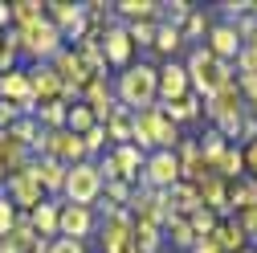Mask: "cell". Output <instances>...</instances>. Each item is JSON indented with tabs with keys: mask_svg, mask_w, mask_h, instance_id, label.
Returning <instances> with one entry per match:
<instances>
[{
	"mask_svg": "<svg viewBox=\"0 0 257 253\" xmlns=\"http://www.w3.org/2000/svg\"><path fill=\"white\" fill-rule=\"evenodd\" d=\"M151 45H155L159 53H168V57H172V53L184 45V37H180V29H172V25H159V29H155V41H151Z\"/></svg>",
	"mask_w": 257,
	"mask_h": 253,
	"instance_id": "obj_34",
	"label": "cell"
},
{
	"mask_svg": "<svg viewBox=\"0 0 257 253\" xmlns=\"http://www.w3.org/2000/svg\"><path fill=\"white\" fill-rule=\"evenodd\" d=\"M17 53H21V49H17L13 33H9V37H0V74H9V70H13V61H17Z\"/></svg>",
	"mask_w": 257,
	"mask_h": 253,
	"instance_id": "obj_40",
	"label": "cell"
},
{
	"mask_svg": "<svg viewBox=\"0 0 257 253\" xmlns=\"http://www.w3.org/2000/svg\"><path fill=\"white\" fill-rule=\"evenodd\" d=\"M164 229H168L172 245H180V249H192V245H196V237H192V225H188V216H168V220H164Z\"/></svg>",
	"mask_w": 257,
	"mask_h": 253,
	"instance_id": "obj_31",
	"label": "cell"
},
{
	"mask_svg": "<svg viewBox=\"0 0 257 253\" xmlns=\"http://www.w3.org/2000/svg\"><path fill=\"white\" fill-rule=\"evenodd\" d=\"M13 225H17V208L9 204V196H0V237H5Z\"/></svg>",
	"mask_w": 257,
	"mask_h": 253,
	"instance_id": "obj_43",
	"label": "cell"
},
{
	"mask_svg": "<svg viewBox=\"0 0 257 253\" xmlns=\"http://www.w3.org/2000/svg\"><path fill=\"white\" fill-rule=\"evenodd\" d=\"M155 98H159V70L155 66L139 61V66H126L118 74V106L147 110V106H155Z\"/></svg>",
	"mask_w": 257,
	"mask_h": 253,
	"instance_id": "obj_1",
	"label": "cell"
},
{
	"mask_svg": "<svg viewBox=\"0 0 257 253\" xmlns=\"http://www.w3.org/2000/svg\"><path fill=\"white\" fill-rule=\"evenodd\" d=\"M172 122H188V118H200V94H184L180 102H168V106H159Z\"/></svg>",
	"mask_w": 257,
	"mask_h": 253,
	"instance_id": "obj_28",
	"label": "cell"
},
{
	"mask_svg": "<svg viewBox=\"0 0 257 253\" xmlns=\"http://www.w3.org/2000/svg\"><path fill=\"white\" fill-rule=\"evenodd\" d=\"M159 13H164V25H172V29H180V25L188 21V13H192V5H188V0H172V5H159Z\"/></svg>",
	"mask_w": 257,
	"mask_h": 253,
	"instance_id": "obj_36",
	"label": "cell"
},
{
	"mask_svg": "<svg viewBox=\"0 0 257 253\" xmlns=\"http://www.w3.org/2000/svg\"><path fill=\"white\" fill-rule=\"evenodd\" d=\"M245 253H253V249H245Z\"/></svg>",
	"mask_w": 257,
	"mask_h": 253,
	"instance_id": "obj_49",
	"label": "cell"
},
{
	"mask_svg": "<svg viewBox=\"0 0 257 253\" xmlns=\"http://www.w3.org/2000/svg\"><path fill=\"white\" fill-rule=\"evenodd\" d=\"M57 212H61V204H53V200H41L33 212H29L25 220L33 225V233L45 241V237H57Z\"/></svg>",
	"mask_w": 257,
	"mask_h": 253,
	"instance_id": "obj_20",
	"label": "cell"
},
{
	"mask_svg": "<svg viewBox=\"0 0 257 253\" xmlns=\"http://www.w3.org/2000/svg\"><path fill=\"white\" fill-rule=\"evenodd\" d=\"M184 94H192L188 70L180 66V61H168V66L159 70V98H164V106H168V102H180Z\"/></svg>",
	"mask_w": 257,
	"mask_h": 253,
	"instance_id": "obj_16",
	"label": "cell"
},
{
	"mask_svg": "<svg viewBox=\"0 0 257 253\" xmlns=\"http://www.w3.org/2000/svg\"><path fill=\"white\" fill-rule=\"evenodd\" d=\"M106 160H110V168H114V180H139L143 176V164H147V155L135 147V143H118L110 155H106Z\"/></svg>",
	"mask_w": 257,
	"mask_h": 253,
	"instance_id": "obj_11",
	"label": "cell"
},
{
	"mask_svg": "<svg viewBox=\"0 0 257 253\" xmlns=\"http://www.w3.org/2000/svg\"><path fill=\"white\" fill-rule=\"evenodd\" d=\"M192 253H224V249H220V245L208 237V241H196V245H192Z\"/></svg>",
	"mask_w": 257,
	"mask_h": 253,
	"instance_id": "obj_47",
	"label": "cell"
},
{
	"mask_svg": "<svg viewBox=\"0 0 257 253\" xmlns=\"http://www.w3.org/2000/svg\"><path fill=\"white\" fill-rule=\"evenodd\" d=\"M184 70H188V86H196V94H204V98L216 94L224 82H233V66H229V61H216L204 45L192 49V57H188Z\"/></svg>",
	"mask_w": 257,
	"mask_h": 253,
	"instance_id": "obj_2",
	"label": "cell"
},
{
	"mask_svg": "<svg viewBox=\"0 0 257 253\" xmlns=\"http://www.w3.org/2000/svg\"><path fill=\"white\" fill-rule=\"evenodd\" d=\"M82 143H86V155H90V151H102V147H106V126H98V122H94L90 131L82 135Z\"/></svg>",
	"mask_w": 257,
	"mask_h": 253,
	"instance_id": "obj_41",
	"label": "cell"
},
{
	"mask_svg": "<svg viewBox=\"0 0 257 253\" xmlns=\"http://www.w3.org/2000/svg\"><path fill=\"white\" fill-rule=\"evenodd\" d=\"M45 253H86V245L82 241H70V237H57V241L45 245Z\"/></svg>",
	"mask_w": 257,
	"mask_h": 253,
	"instance_id": "obj_42",
	"label": "cell"
},
{
	"mask_svg": "<svg viewBox=\"0 0 257 253\" xmlns=\"http://www.w3.org/2000/svg\"><path fill=\"white\" fill-rule=\"evenodd\" d=\"M188 225H192V237L196 241H208L212 233H216V212H208V208H196L188 216Z\"/></svg>",
	"mask_w": 257,
	"mask_h": 253,
	"instance_id": "obj_33",
	"label": "cell"
},
{
	"mask_svg": "<svg viewBox=\"0 0 257 253\" xmlns=\"http://www.w3.org/2000/svg\"><path fill=\"white\" fill-rule=\"evenodd\" d=\"M159 126H164V110H159V106H147V110L131 114V139H135L139 151L159 143Z\"/></svg>",
	"mask_w": 257,
	"mask_h": 253,
	"instance_id": "obj_12",
	"label": "cell"
},
{
	"mask_svg": "<svg viewBox=\"0 0 257 253\" xmlns=\"http://www.w3.org/2000/svg\"><path fill=\"white\" fill-rule=\"evenodd\" d=\"M131 114H135V110L118 106V110L110 114V122H102V126H106V139H114V143H131Z\"/></svg>",
	"mask_w": 257,
	"mask_h": 253,
	"instance_id": "obj_30",
	"label": "cell"
},
{
	"mask_svg": "<svg viewBox=\"0 0 257 253\" xmlns=\"http://www.w3.org/2000/svg\"><path fill=\"white\" fill-rule=\"evenodd\" d=\"M9 17H13L17 29L37 25V21H45V5H41V0H13V5H9Z\"/></svg>",
	"mask_w": 257,
	"mask_h": 253,
	"instance_id": "obj_26",
	"label": "cell"
},
{
	"mask_svg": "<svg viewBox=\"0 0 257 253\" xmlns=\"http://www.w3.org/2000/svg\"><path fill=\"white\" fill-rule=\"evenodd\" d=\"M25 164H29V151H25L9 131H0V172H5V176H17Z\"/></svg>",
	"mask_w": 257,
	"mask_h": 253,
	"instance_id": "obj_21",
	"label": "cell"
},
{
	"mask_svg": "<svg viewBox=\"0 0 257 253\" xmlns=\"http://www.w3.org/2000/svg\"><path fill=\"white\" fill-rule=\"evenodd\" d=\"M208 172H212V176H220L224 184H229V180H241V176H245V155H241L237 147H224L216 160H212V168H208Z\"/></svg>",
	"mask_w": 257,
	"mask_h": 253,
	"instance_id": "obj_23",
	"label": "cell"
},
{
	"mask_svg": "<svg viewBox=\"0 0 257 253\" xmlns=\"http://www.w3.org/2000/svg\"><path fill=\"white\" fill-rule=\"evenodd\" d=\"M196 147H200V155H204V164L212 168V160H216V155L229 147V143H224V135H220V131H208V135H204V143H196Z\"/></svg>",
	"mask_w": 257,
	"mask_h": 253,
	"instance_id": "obj_38",
	"label": "cell"
},
{
	"mask_svg": "<svg viewBox=\"0 0 257 253\" xmlns=\"http://www.w3.org/2000/svg\"><path fill=\"white\" fill-rule=\"evenodd\" d=\"M90 229H94V216H90V208H82V204H61V212H57V237L82 241Z\"/></svg>",
	"mask_w": 257,
	"mask_h": 253,
	"instance_id": "obj_13",
	"label": "cell"
},
{
	"mask_svg": "<svg viewBox=\"0 0 257 253\" xmlns=\"http://www.w3.org/2000/svg\"><path fill=\"white\" fill-rule=\"evenodd\" d=\"M102 253H139L135 249V220L126 208H106L102 220Z\"/></svg>",
	"mask_w": 257,
	"mask_h": 253,
	"instance_id": "obj_6",
	"label": "cell"
},
{
	"mask_svg": "<svg viewBox=\"0 0 257 253\" xmlns=\"http://www.w3.org/2000/svg\"><path fill=\"white\" fill-rule=\"evenodd\" d=\"M61 192L70 196V204L90 208L94 200L102 196V176H98V164H90V160L74 164V168L66 172V188H61Z\"/></svg>",
	"mask_w": 257,
	"mask_h": 253,
	"instance_id": "obj_5",
	"label": "cell"
},
{
	"mask_svg": "<svg viewBox=\"0 0 257 253\" xmlns=\"http://www.w3.org/2000/svg\"><path fill=\"white\" fill-rule=\"evenodd\" d=\"M29 172L37 176V184H41V192H61L66 188V164H57V160H49V155H41V160H33L29 164Z\"/></svg>",
	"mask_w": 257,
	"mask_h": 253,
	"instance_id": "obj_17",
	"label": "cell"
},
{
	"mask_svg": "<svg viewBox=\"0 0 257 253\" xmlns=\"http://www.w3.org/2000/svg\"><path fill=\"white\" fill-rule=\"evenodd\" d=\"M212 241H216L224 253H245V249H249V237H245V229L237 225V220H216Z\"/></svg>",
	"mask_w": 257,
	"mask_h": 253,
	"instance_id": "obj_22",
	"label": "cell"
},
{
	"mask_svg": "<svg viewBox=\"0 0 257 253\" xmlns=\"http://www.w3.org/2000/svg\"><path fill=\"white\" fill-rule=\"evenodd\" d=\"M102 57H106V66H131V53H135V45H131V33H126L122 25H106V33H102Z\"/></svg>",
	"mask_w": 257,
	"mask_h": 253,
	"instance_id": "obj_10",
	"label": "cell"
},
{
	"mask_svg": "<svg viewBox=\"0 0 257 253\" xmlns=\"http://www.w3.org/2000/svg\"><path fill=\"white\" fill-rule=\"evenodd\" d=\"M164 208H168V216H192L200 208V196H196V188L192 184H176V188H168L164 192Z\"/></svg>",
	"mask_w": 257,
	"mask_h": 253,
	"instance_id": "obj_18",
	"label": "cell"
},
{
	"mask_svg": "<svg viewBox=\"0 0 257 253\" xmlns=\"http://www.w3.org/2000/svg\"><path fill=\"white\" fill-rule=\"evenodd\" d=\"M9 135H13V139H17L21 147H25V151H29V147H37V151H41V139H45L41 122H37L33 114H21V118H17L13 126H9Z\"/></svg>",
	"mask_w": 257,
	"mask_h": 253,
	"instance_id": "obj_24",
	"label": "cell"
},
{
	"mask_svg": "<svg viewBox=\"0 0 257 253\" xmlns=\"http://www.w3.org/2000/svg\"><path fill=\"white\" fill-rule=\"evenodd\" d=\"M216 61H237V53H241V37H237V25H216V29H208V45H204Z\"/></svg>",
	"mask_w": 257,
	"mask_h": 253,
	"instance_id": "obj_15",
	"label": "cell"
},
{
	"mask_svg": "<svg viewBox=\"0 0 257 253\" xmlns=\"http://www.w3.org/2000/svg\"><path fill=\"white\" fill-rule=\"evenodd\" d=\"M13 17H9V5H0V25H9Z\"/></svg>",
	"mask_w": 257,
	"mask_h": 253,
	"instance_id": "obj_48",
	"label": "cell"
},
{
	"mask_svg": "<svg viewBox=\"0 0 257 253\" xmlns=\"http://www.w3.org/2000/svg\"><path fill=\"white\" fill-rule=\"evenodd\" d=\"M45 17H49V25L57 29L61 37L82 41V33H86V9H82V5H70V0H53V5H45Z\"/></svg>",
	"mask_w": 257,
	"mask_h": 253,
	"instance_id": "obj_8",
	"label": "cell"
},
{
	"mask_svg": "<svg viewBox=\"0 0 257 253\" xmlns=\"http://www.w3.org/2000/svg\"><path fill=\"white\" fill-rule=\"evenodd\" d=\"M13 41H17V49H25L29 57H37V61H53L61 53V33L49 25V17L37 21V25L13 29Z\"/></svg>",
	"mask_w": 257,
	"mask_h": 253,
	"instance_id": "obj_4",
	"label": "cell"
},
{
	"mask_svg": "<svg viewBox=\"0 0 257 253\" xmlns=\"http://www.w3.org/2000/svg\"><path fill=\"white\" fill-rule=\"evenodd\" d=\"M237 90H241V102H249V110L257 114V78L253 74H241L237 78Z\"/></svg>",
	"mask_w": 257,
	"mask_h": 253,
	"instance_id": "obj_39",
	"label": "cell"
},
{
	"mask_svg": "<svg viewBox=\"0 0 257 253\" xmlns=\"http://www.w3.org/2000/svg\"><path fill=\"white\" fill-rule=\"evenodd\" d=\"M196 196H200V208L224 212V208H229V184H224L220 176H204V180L196 184Z\"/></svg>",
	"mask_w": 257,
	"mask_h": 253,
	"instance_id": "obj_19",
	"label": "cell"
},
{
	"mask_svg": "<svg viewBox=\"0 0 257 253\" xmlns=\"http://www.w3.org/2000/svg\"><path fill=\"white\" fill-rule=\"evenodd\" d=\"M66 110H70L66 102H41L33 118L41 122V131H61V126H66Z\"/></svg>",
	"mask_w": 257,
	"mask_h": 253,
	"instance_id": "obj_29",
	"label": "cell"
},
{
	"mask_svg": "<svg viewBox=\"0 0 257 253\" xmlns=\"http://www.w3.org/2000/svg\"><path fill=\"white\" fill-rule=\"evenodd\" d=\"M21 118V110L17 106H9V102H0V131H9V126Z\"/></svg>",
	"mask_w": 257,
	"mask_h": 253,
	"instance_id": "obj_45",
	"label": "cell"
},
{
	"mask_svg": "<svg viewBox=\"0 0 257 253\" xmlns=\"http://www.w3.org/2000/svg\"><path fill=\"white\" fill-rule=\"evenodd\" d=\"M212 118H216V131L229 139L241 131V118H245V102H241V90H237V78L224 82L216 94H208V106H204Z\"/></svg>",
	"mask_w": 257,
	"mask_h": 253,
	"instance_id": "obj_3",
	"label": "cell"
},
{
	"mask_svg": "<svg viewBox=\"0 0 257 253\" xmlns=\"http://www.w3.org/2000/svg\"><path fill=\"white\" fill-rule=\"evenodd\" d=\"M143 184L155 188V192H168V188L180 184V160L176 151H151L143 164Z\"/></svg>",
	"mask_w": 257,
	"mask_h": 253,
	"instance_id": "obj_7",
	"label": "cell"
},
{
	"mask_svg": "<svg viewBox=\"0 0 257 253\" xmlns=\"http://www.w3.org/2000/svg\"><path fill=\"white\" fill-rule=\"evenodd\" d=\"M118 17H126V21H155L159 17V5L155 0H118V5H110Z\"/></svg>",
	"mask_w": 257,
	"mask_h": 253,
	"instance_id": "obj_27",
	"label": "cell"
},
{
	"mask_svg": "<svg viewBox=\"0 0 257 253\" xmlns=\"http://www.w3.org/2000/svg\"><path fill=\"white\" fill-rule=\"evenodd\" d=\"M200 33H208V13H200V9H192V13H188V21L180 25V37L188 41V37H200Z\"/></svg>",
	"mask_w": 257,
	"mask_h": 253,
	"instance_id": "obj_35",
	"label": "cell"
},
{
	"mask_svg": "<svg viewBox=\"0 0 257 253\" xmlns=\"http://www.w3.org/2000/svg\"><path fill=\"white\" fill-rule=\"evenodd\" d=\"M245 155V172H249V180H257V139L249 143V151H241Z\"/></svg>",
	"mask_w": 257,
	"mask_h": 253,
	"instance_id": "obj_46",
	"label": "cell"
},
{
	"mask_svg": "<svg viewBox=\"0 0 257 253\" xmlns=\"http://www.w3.org/2000/svg\"><path fill=\"white\" fill-rule=\"evenodd\" d=\"M94 126V110L86 106V102H74L70 110H66V131H74V135H86Z\"/></svg>",
	"mask_w": 257,
	"mask_h": 253,
	"instance_id": "obj_32",
	"label": "cell"
},
{
	"mask_svg": "<svg viewBox=\"0 0 257 253\" xmlns=\"http://www.w3.org/2000/svg\"><path fill=\"white\" fill-rule=\"evenodd\" d=\"M5 196H9V204H13V208H17V204H25L29 212H33V208H37V204L45 200V192H41L37 176L29 172V164H25V168H21L17 176H9V192H5Z\"/></svg>",
	"mask_w": 257,
	"mask_h": 253,
	"instance_id": "obj_9",
	"label": "cell"
},
{
	"mask_svg": "<svg viewBox=\"0 0 257 253\" xmlns=\"http://www.w3.org/2000/svg\"><path fill=\"white\" fill-rule=\"evenodd\" d=\"M29 90H33L37 106L41 102H61V82H57V74H53L49 61H37V66L29 70Z\"/></svg>",
	"mask_w": 257,
	"mask_h": 253,
	"instance_id": "obj_14",
	"label": "cell"
},
{
	"mask_svg": "<svg viewBox=\"0 0 257 253\" xmlns=\"http://www.w3.org/2000/svg\"><path fill=\"white\" fill-rule=\"evenodd\" d=\"M253 204H257V180H249V176L233 180V184H229V208H233V212H245V208H253Z\"/></svg>",
	"mask_w": 257,
	"mask_h": 253,
	"instance_id": "obj_25",
	"label": "cell"
},
{
	"mask_svg": "<svg viewBox=\"0 0 257 253\" xmlns=\"http://www.w3.org/2000/svg\"><path fill=\"white\" fill-rule=\"evenodd\" d=\"M237 225L245 229V237H257V204L245 208V212H237Z\"/></svg>",
	"mask_w": 257,
	"mask_h": 253,
	"instance_id": "obj_44",
	"label": "cell"
},
{
	"mask_svg": "<svg viewBox=\"0 0 257 253\" xmlns=\"http://www.w3.org/2000/svg\"><path fill=\"white\" fill-rule=\"evenodd\" d=\"M155 21H131L126 25V33H131V45H151L155 41Z\"/></svg>",
	"mask_w": 257,
	"mask_h": 253,
	"instance_id": "obj_37",
	"label": "cell"
}]
</instances>
